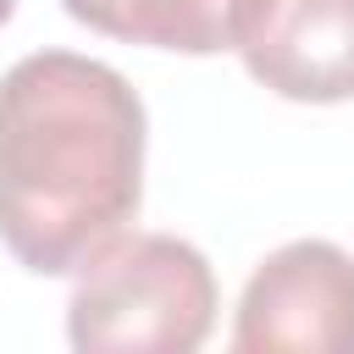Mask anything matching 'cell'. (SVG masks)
Returning <instances> with one entry per match:
<instances>
[{"mask_svg":"<svg viewBox=\"0 0 354 354\" xmlns=\"http://www.w3.org/2000/svg\"><path fill=\"white\" fill-rule=\"evenodd\" d=\"M138 88L77 50H33L0 77V243L33 277L100 254L144 199Z\"/></svg>","mask_w":354,"mask_h":354,"instance_id":"obj_1","label":"cell"},{"mask_svg":"<svg viewBox=\"0 0 354 354\" xmlns=\"http://www.w3.org/2000/svg\"><path fill=\"white\" fill-rule=\"evenodd\" d=\"M11 11H17V0H0V28L11 22Z\"/></svg>","mask_w":354,"mask_h":354,"instance_id":"obj_6","label":"cell"},{"mask_svg":"<svg viewBox=\"0 0 354 354\" xmlns=\"http://www.w3.org/2000/svg\"><path fill=\"white\" fill-rule=\"evenodd\" d=\"M72 22L149 50L221 55L238 50L266 0H61Z\"/></svg>","mask_w":354,"mask_h":354,"instance_id":"obj_5","label":"cell"},{"mask_svg":"<svg viewBox=\"0 0 354 354\" xmlns=\"http://www.w3.org/2000/svg\"><path fill=\"white\" fill-rule=\"evenodd\" d=\"M216 326V271L171 232L111 238L77 266L66 343L83 354H194Z\"/></svg>","mask_w":354,"mask_h":354,"instance_id":"obj_2","label":"cell"},{"mask_svg":"<svg viewBox=\"0 0 354 354\" xmlns=\"http://www.w3.org/2000/svg\"><path fill=\"white\" fill-rule=\"evenodd\" d=\"M238 354H354V254L326 238L271 249L243 282Z\"/></svg>","mask_w":354,"mask_h":354,"instance_id":"obj_3","label":"cell"},{"mask_svg":"<svg viewBox=\"0 0 354 354\" xmlns=\"http://www.w3.org/2000/svg\"><path fill=\"white\" fill-rule=\"evenodd\" d=\"M238 55L249 77L282 100H354V0H266Z\"/></svg>","mask_w":354,"mask_h":354,"instance_id":"obj_4","label":"cell"}]
</instances>
